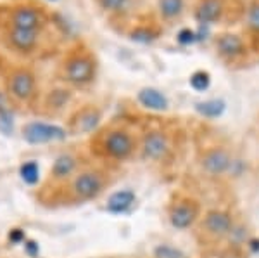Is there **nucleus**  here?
<instances>
[{"instance_id": "nucleus-8", "label": "nucleus", "mask_w": 259, "mask_h": 258, "mask_svg": "<svg viewBox=\"0 0 259 258\" xmlns=\"http://www.w3.org/2000/svg\"><path fill=\"white\" fill-rule=\"evenodd\" d=\"M173 149V139L162 128H149L139 135V158L147 163H164Z\"/></svg>"}, {"instance_id": "nucleus-9", "label": "nucleus", "mask_w": 259, "mask_h": 258, "mask_svg": "<svg viewBox=\"0 0 259 258\" xmlns=\"http://www.w3.org/2000/svg\"><path fill=\"white\" fill-rule=\"evenodd\" d=\"M233 229H235V218L232 211L223 208L207 210L199 220V236L211 244H218L228 239Z\"/></svg>"}, {"instance_id": "nucleus-29", "label": "nucleus", "mask_w": 259, "mask_h": 258, "mask_svg": "<svg viewBox=\"0 0 259 258\" xmlns=\"http://www.w3.org/2000/svg\"><path fill=\"white\" fill-rule=\"evenodd\" d=\"M52 2H54V0H52Z\"/></svg>"}, {"instance_id": "nucleus-1", "label": "nucleus", "mask_w": 259, "mask_h": 258, "mask_svg": "<svg viewBox=\"0 0 259 258\" xmlns=\"http://www.w3.org/2000/svg\"><path fill=\"white\" fill-rule=\"evenodd\" d=\"M112 184V173L106 165L87 163L73 177L47 196L36 199L40 205L56 208L69 205H87L97 201Z\"/></svg>"}, {"instance_id": "nucleus-10", "label": "nucleus", "mask_w": 259, "mask_h": 258, "mask_svg": "<svg viewBox=\"0 0 259 258\" xmlns=\"http://www.w3.org/2000/svg\"><path fill=\"white\" fill-rule=\"evenodd\" d=\"M74 102V90L68 85L57 82L50 89L41 92L35 113L44 120H56L64 116Z\"/></svg>"}, {"instance_id": "nucleus-26", "label": "nucleus", "mask_w": 259, "mask_h": 258, "mask_svg": "<svg viewBox=\"0 0 259 258\" xmlns=\"http://www.w3.org/2000/svg\"><path fill=\"white\" fill-rule=\"evenodd\" d=\"M247 30L252 36H259V0H254L247 9Z\"/></svg>"}, {"instance_id": "nucleus-17", "label": "nucleus", "mask_w": 259, "mask_h": 258, "mask_svg": "<svg viewBox=\"0 0 259 258\" xmlns=\"http://www.w3.org/2000/svg\"><path fill=\"white\" fill-rule=\"evenodd\" d=\"M156 11L162 24H175L187 12V0H157Z\"/></svg>"}, {"instance_id": "nucleus-27", "label": "nucleus", "mask_w": 259, "mask_h": 258, "mask_svg": "<svg viewBox=\"0 0 259 258\" xmlns=\"http://www.w3.org/2000/svg\"><path fill=\"white\" fill-rule=\"evenodd\" d=\"M177 40L182 45H190V44H194V42H197L199 36H197V33L194 30H190V28H183V30L178 33Z\"/></svg>"}, {"instance_id": "nucleus-24", "label": "nucleus", "mask_w": 259, "mask_h": 258, "mask_svg": "<svg viewBox=\"0 0 259 258\" xmlns=\"http://www.w3.org/2000/svg\"><path fill=\"white\" fill-rule=\"evenodd\" d=\"M189 83L195 92H206L211 87V75L204 71V69H199V71H194L190 75Z\"/></svg>"}, {"instance_id": "nucleus-14", "label": "nucleus", "mask_w": 259, "mask_h": 258, "mask_svg": "<svg viewBox=\"0 0 259 258\" xmlns=\"http://www.w3.org/2000/svg\"><path fill=\"white\" fill-rule=\"evenodd\" d=\"M216 54L221 61L228 62V64H239L247 57L249 45L244 40V36L237 35V33H221L214 40Z\"/></svg>"}, {"instance_id": "nucleus-23", "label": "nucleus", "mask_w": 259, "mask_h": 258, "mask_svg": "<svg viewBox=\"0 0 259 258\" xmlns=\"http://www.w3.org/2000/svg\"><path fill=\"white\" fill-rule=\"evenodd\" d=\"M152 258H189L182 248L173 246L171 243H161L152 249Z\"/></svg>"}, {"instance_id": "nucleus-19", "label": "nucleus", "mask_w": 259, "mask_h": 258, "mask_svg": "<svg viewBox=\"0 0 259 258\" xmlns=\"http://www.w3.org/2000/svg\"><path fill=\"white\" fill-rule=\"evenodd\" d=\"M161 31L162 28L159 23H154V21L149 23V21H145V23L133 24L126 31V35L130 40L137 42V44H152V42H156L161 36Z\"/></svg>"}, {"instance_id": "nucleus-3", "label": "nucleus", "mask_w": 259, "mask_h": 258, "mask_svg": "<svg viewBox=\"0 0 259 258\" xmlns=\"http://www.w3.org/2000/svg\"><path fill=\"white\" fill-rule=\"evenodd\" d=\"M57 82L68 85L74 92L87 90L99 77V61L94 51L83 42H76L62 54L56 71Z\"/></svg>"}, {"instance_id": "nucleus-6", "label": "nucleus", "mask_w": 259, "mask_h": 258, "mask_svg": "<svg viewBox=\"0 0 259 258\" xmlns=\"http://www.w3.org/2000/svg\"><path fill=\"white\" fill-rule=\"evenodd\" d=\"M85 165V158L76 151H64L61 155H57L56 160L50 165L47 175L44 177V180L40 182L38 189H36V199L47 196L56 189H59L61 186H64Z\"/></svg>"}, {"instance_id": "nucleus-28", "label": "nucleus", "mask_w": 259, "mask_h": 258, "mask_svg": "<svg viewBox=\"0 0 259 258\" xmlns=\"http://www.w3.org/2000/svg\"><path fill=\"white\" fill-rule=\"evenodd\" d=\"M7 64H9V62H7L6 59H4L2 56H0V77H2V73H4V69L7 68Z\"/></svg>"}, {"instance_id": "nucleus-12", "label": "nucleus", "mask_w": 259, "mask_h": 258, "mask_svg": "<svg viewBox=\"0 0 259 258\" xmlns=\"http://www.w3.org/2000/svg\"><path fill=\"white\" fill-rule=\"evenodd\" d=\"M166 215H168L169 226L177 231H189L202 217L197 199L185 196V194H177L171 199Z\"/></svg>"}, {"instance_id": "nucleus-21", "label": "nucleus", "mask_w": 259, "mask_h": 258, "mask_svg": "<svg viewBox=\"0 0 259 258\" xmlns=\"http://www.w3.org/2000/svg\"><path fill=\"white\" fill-rule=\"evenodd\" d=\"M137 201V194L133 193L132 189H121L118 193L111 194L109 199H107V211H111V213L114 215H119V213H124V211H128L130 208L135 205Z\"/></svg>"}, {"instance_id": "nucleus-20", "label": "nucleus", "mask_w": 259, "mask_h": 258, "mask_svg": "<svg viewBox=\"0 0 259 258\" xmlns=\"http://www.w3.org/2000/svg\"><path fill=\"white\" fill-rule=\"evenodd\" d=\"M100 12L111 19H124L133 11L135 0H94Z\"/></svg>"}, {"instance_id": "nucleus-7", "label": "nucleus", "mask_w": 259, "mask_h": 258, "mask_svg": "<svg viewBox=\"0 0 259 258\" xmlns=\"http://www.w3.org/2000/svg\"><path fill=\"white\" fill-rule=\"evenodd\" d=\"M47 33L0 28V47L19 59H31L45 49Z\"/></svg>"}, {"instance_id": "nucleus-2", "label": "nucleus", "mask_w": 259, "mask_h": 258, "mask_svg": "<svg viewBox=\"0 0 259 258\" xmlns=\"http://www.w3.org/2000/svg\"><path fill=\"white\" fill-rule=\"evenodd\" d=\"M90 153L106 163H126L139 156V135L124 123L100 127L89 140Z\"/></svg>"}, {"instance_id": "nucleus-11", "label": "nucleus", "mask_w": 259, "mask_h": 258, "mask_svg": "<svg viewBox=\"0 0 259 258\" xmlns=\"http://www.w3.org/2000/svg\"><path fill=\"white\" fill-rule=\"evenodd\" d=\"M102 109L97 104H81L69 111L68 118H66V130L73 137H87L94 135L95 132L102 127Z\"/></svg>"}, {"instance_id": "nucleus-18", "label": "nucleus", "mask_w": 259, "mask_h": 258, "mask_svg": "<svg viewBox=\"0 0 259 258\" xmlns=\"http://www.w3.org/2000/svg\"><path fill=\"white\" fill-rule=\"evenodd\" d=\"M137 101L142 107L149 111H156V113H162L169 107V101L159 89H154V87H144L137 94Z\"/></svg>"}, {"instance_id": "nucleus-13", "label": "nucleus", "mask_w": 259, "mask_h": 258, "mask_svg": "<svg viewBox=\"0 0 259 258\" xmlns=\"http://www.w3.org/2000/svg\"><path fill=\"white\" fill-rule=\"evenodd\" d=\"M233 156L230 155L227 148H221V145H211V148L200 151L197 158L199 168L202 173H206V177L209 178H220L232 170L233 165Z\"/></svg>"}, {"instance_id": "nucleus-16", "label": "nucleus", "mask_w": 259, "mask_h": 258, "mask_svg": "<svg viewBox=\"0 0 259 258\" xmlns=\"http://www.w3.org/2000/svg\"><path fill=\"white\" fill-rule=\"evenodd\" d=\"M227 11V0H197L194 6V19L200 26H212L225 19Z\"/></svg>"}, {"instance_id": "nucleus-15", "label": "nucleus", "mask_w": 259, "mask_h": 258, "mask_svg": "<svg viewBox=\"0 0 259 258\" xmlns=\"http://www.w3.org/2000/svg\"><path fill=\"white\" fill-rule=\"evenodd\" d=\"M69 134L66 127H59L56 123L38 120V122H30L23 127V139L30 144H47L56 142V140L68 139Z\"/></svg>"}, {"instance_id": "nucleus-25", "label": "nucleus", "mask_w": 259, "mask_h": 258, "mask_svg": "<svg viewBox=\"0 0 259 258\" xmlns=\"http://www.w3.org/2000/svg\"><path fill=\"white\" fill-rule=\"evenodd\" d=\"M16 111L18 109H16V106L12 104L9 95L4 90L2 83H0V122H9Z\"/></svg>"}, {"instance_id": "nucleus-22", "label": "nucleus", "mask_w": 259, "mask_h": 258, "mask_svg": "<svg viewBox=\"0 0 259 258\" xmlns=\"http://www.w3.org/2000/svg\"><path fill=\"white\" fill-rule=\"evenodd\" d=\"M225 107H227V104H225V101H221V99H207V101L195 102V111L200 116L209 120L220 118L225 113Z\"/></svg>"}, {"instance_id": "nucleus-5", "label": "nucleus", "mask_w": 259, "mask_h": 258, "mask_svg": "<svg viewBox=\"0 0 259 258\" xmlns=\"http://www.w3.org/2000/svg\"><path fill=\"white\" fill-rule=\"evenodd\" d=\"M52 24V11L41 0H4L0 2V28L47 33Z\"/></svg>"}, {"instance_id": "nucleus-4", "label": "nucleus", "mask_w": 259, "mask_h": 258, "mask_svg": "<svg viewBox=\"0 0 259 258\" xmlns=\"http://www.w3.org/2000/svg\"><path fill=\"white\" fill-rule=\"evenodd\" d=\"M4 90L9 95L18 111H33L35 113L41 97L40 77L36 69L28 62H9L0 77Z\"/></svg>"}]
</instances>
